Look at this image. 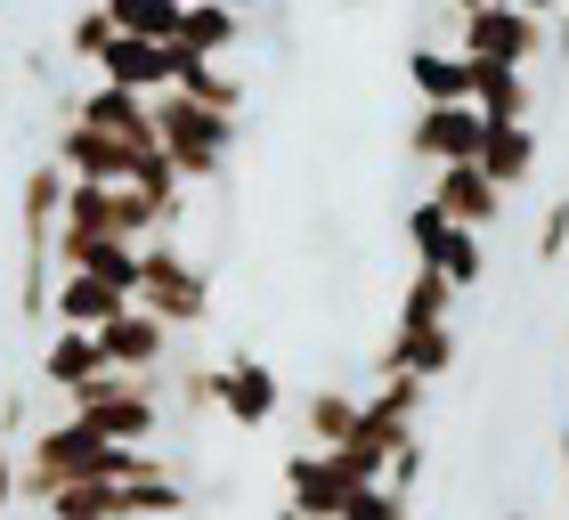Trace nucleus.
I'll use <instances>...</instances> for the list:
<instances>
[{
    "mask_svg": "<svg viewBox=\"0 0 569 520\" xmlns=\"http://www.w3.org/2000/svg\"><path fill=\"white\" fill-rule=\"evenodd\" d=\"M358 423H367V390L350 382L301 390V448H342V439H358Z\"/></svg>",
    "mask_w": 569,
    "mask_h": 520,
    "instance_id": "obj_16",
    "label": "nucleus"
},
{
    "mask_svg": "<svg viewBox=\"0 0 569 520\" xmlns=\"http://www.w3.org/2000/svg\"><path fill=\"white\" fill-rule=\"evenodd\" d=\"M407 252H416L423 269H439L456 293H480V284H488V237L463 228V220H448L431 196L407 203Z\"/></svg>",
    "mask_w": 569,
    "mask_h": 520,
    "instance_id": "obj_3",
    "label": "nucleus"
},
{
    "mask_svg": "<svg viewBox=\"0 0 569 520\" xmlns=\"http://www.w3.org/2000/svg\"><path fill=\"white\" fill-rule=\"evenodd\" d=\"M58 220H66V163L41 154V163H24V179H17V237H24V252H58Z\"/></svg>",
    "mask_w": 569,
    "mask_h": 520,
    "instance_id": "obj_8",
    "label": "nucleus"
},
{
    "mask_svg": "<svg viewBox=\"0 0 569 520\" xmlns=\"http://www.w3.org/2000/svg\"><path fill=\"white\" fill-rule=\"evenodd\" d=\"M553 456H561V497H569V431L553 439Z\"/></svg>",
    "mask_w": 569,
    "mask_h": 520,
    "instance_id": "obj_30",
    "label": "nucleus"
},
{
    "mask_svg": "<svg viewBox=\"0 0 569 520\" xmlns=\"http://www.w3.org/2000/svg\"><path fill=\"white\" fill-rule=\"evenodd\" d=\"M220 414L237 431H269L284 414V382L269 358H220Z\"/></svg>",
    "mask_w": 569,
    "mask_h": 520,
    "instance_id": "obj_7",
    "label": "nucleus"
},
{
    "mask_svg": "<svg viewBox=\"0 0 569 520\" xmlns=\"http://www.w3.org/2000/svg\"><path fill=\"white\" fill-rule=\"evenodd\" d=\"M114 17V33H139V41H179V17L188 0H98Z\"/></svg>",
    "mask_w": 569,
    "mask_h": 520,
    "instance_id": "obj_23",
    "label": "nucleus"
},
{
    "mask_svg": "<svg viewBox=\"0 0 569 520\" xmlns=\"http://www.w3.org/2000/svg\"><path fill=\"white\" fill-rule=\"evenodd\" d=\"M553 73H569V9L553 17Z\"/></svg>",
    "mask_w": 569,
    "mask_h": 520,
    "instance_id": "obj_28",
    "label": "nucleus"
},
{
    "mask_svg": "<svg viewBox=\"0 0 569 520\" xmlns=\"http://www.w3.org/2000/svg\"><path fill=\"white\" fill-rule=\"evenodd\" d=\"M122 309H131V293L107 277H90V269H58V293H49V326H114Z\"/></svg>",
    "mask_w": 569,
    "mask_h": 520,
    "instance_id": "obj_15",
    "label": "nucleus"
},
{
    "mask_svg": "<svg viewBox=\"0 0 569 520\" xmlns=\"http://www.w3.org/2000/svg\"><path fill=\"white\" fill-rule=\"evenodd\" d=\"M423 196H431L448 220L480 228V237H488V228H497V220L512 212V196H505V188H497V179H488L480 163H448V171H431V188H423Z\"/></svg>",
    "mask_w": 569,
    "mask_h": 520,
    "instance_id": "obj_11",
    "label": "nucleus"
},
{
    "mask_svg": "<svg viewBox=\"0 0 569 520\" xmlns=\"http://www.w3.org/2000/svg\"><path fill=\"white\" fill-rule=\"evenodd\" d=\"M480 139H488L480 107H416L407 114V163H423V171L480 163Z\"/></svg>",
    "mask_w": 569,
    "mask_h": 520,
    "instance_id": "obj_5",
    "label": "nucleus"
},
{
    "mask_svg": "<svg viewBox=\"0 0 569 520\" xmlns=\"http://www.w3.org/2000/svg\"><path fill=\"white\" fill-rule=\"evenodd\" d=\"M131 301L147 309V318H163L171 333H196L203 318H212V269H203V260L179 244V237H154Z\"/></svg>",
    "mask_w": 569,
    "mask_h": 520,
    "instance_id": "obj_2",
    "label": "nucleus"
},
{
    "mask_svg": "<svg viewBox=\"0 0 569 520\" xmlns=\"http://www.w3.org/2000/svg\"><path fill=\"white\" fill-rule=\"evenodd\" d=\"M98 342H107V367L114 374H171V342H179V333L131 301L114 326H98Z\"/></svg>",
    "mask_w": 569,
    "mask_h": 520,
    "instance_id": "obj_10",
    "label": "nucleus"
},
{
    "mask_svg": "<svg viewBox=\"0 0 569 520\" xmlns=\"http://www.w3.org/2000/svg\"><path fill=\"white\" fill-rule=\"evenodd\" d=\"M17 488H24V480H17V439L0 431V520H9V504H17Z\"/></svg>",
    "mask_w": 569,
    "mask_h": 520,
    "instance_id": "obj_27",
    "label": "nucleus"
},
{
    "mask_svg": "<svg viewBox=\"0 0 569 520\" xmlns=\"http://www.w3.org/2000/svg\"><path fill=\"white\" fill-rule=\"evenodd\" d=\"M456 326H391V342H382V358L375 367L391 374V367H407V374H423V382H448L456 374Z\"/></svg>",
    "mask_w": 569,
    "mask_h": 520,
    "instance_id": "obj_17",
    "label": "nucleus"
},
{
    "mask_svg": "<svg viewBox=\"0 0 569 520\" xmlns=\"http://www.w3.org/2000/svg\"><path fill=\"white\" fill-rule=\"evenodd\" d=\"M448 9H456V17H463V9H497V0H448Z\"/></svg>",
    "mask_w": 569,
    "mask_h": 520,
    "instance_id": "obj_32",
    "label": "nucleus"
},
{
    "mask_svg": "<svg viewBox=\"0 0 569 520\" xmlns=\"http://www.w3.org/2000/svg\"><path fill=\"white\" fill-rule=\"evenodd\" d=\"M529 260L537 269H561L569 260V196H546V220H537V237H529Z\"/></svg>",
    "mask_w": 569,
    "mask_h": 520,
    "instance_id": "obj_25",
    "label": "nucleus"
},
{
    "mask_svg": "<svg viewBox=\"0 0 569 520\" xmlns=\"http://www.w3.org/2000/svg\"><path fill=\"white\" fill-rule=\"evenodd\" d=\"M107 374V342H98L90 326H49V342H41V382L58 390H82V382H98Z\"/></svg>",
    "mask_w": 569,
    "mask_h": 520,
    "instance_id": "obj_18",
    "label": "nucleus"
},
{
    "mask_svg": "<svg viewBox=\"0 0 569 520\" xmlns=\"http://www.w3.org/2000/svg\"><path fill=\"white\" fill-rule=\"evenodd\" d=\"M350 497H367V488H350V472H342L326 448L284 456V504H293V512H309V520H342Z\"/></svg>",
    "mask_w": 569,
    "mask_h": 520,
    "instance_id": "obj_9",
    "label": "nucleus"
},
{
    "mask_svg": "<svg viewBox=\"0 0 569 520\" xmlns=\"http://www.w3.org/2000/svg\"><path fill=\"white\" fill-rule=\"evenodd\" d=\"M497 520H529V512H521V504H512V512H497Z\"/></svg>",
    "mask_w": 569,
    "mask_h": 520,
    "instance_id": "obj_33",
    "label": "nucleus"
},
{
    "mask_svg": "<svg viewBox=\"0 0 569 520\" xmlns=\"http://www.w3.org/2000/svg\"><path fill=\"white\" fill-rule=\"evenodd\" d=\"M49 154L66 163V179H139V163L154 147H131V139H114V130H90V122H58L49 130Z\"/></svg>",
    "mask_w": 569,
    "mask_h": 520,
    "instance_id": "obj_6",
    "label": "nucleus"
},
{
    "mask_svg": "<svg viewBox=\"0 0 569 520\" xmlns=\"http://www.w3.org/2000/svg\"><path fill=\"white\" fill-rule=\"evenodd\" d=\"M237 114L220 107H196V98L163 90L154 98V147L171 154V171L188 179V188H212V179H228V163H237Z\"/></svg>",
    "mask_w": 569,
    "mask_h": 520,
    "instance_id": "obj_1",
    "label": "nucleus"
},
{
    "mask_svg": "<svg viewBox=\"0 0 569 520\" xmlns=\"http://www.w3.org/2000/svg\"><path fill=\"white\" fill-rule=\"evenodd\" d=\"M407 90L416 107H472V58L448 41H407Z\"/></svg>",
    "mask_w": 569,
    "mask_h": 520,
    "instance_id": "obj_12",
    "label": "nucleus"
},
{
    "mask_svg": "<svg viewBox=\"0 0 569 520\" xmlns=\"http://www.w3.org/2000/svg\"><path fill=\"white\" fill-rule=\"evenodd\" d=\"M456 49L463 58H497V66H537V58H553V17H529V9H512V0L463 9L456 17Z\"/></svg>",
    "mask_w": 569,
    "mask_h": 520,
    "instance_id": "obj_4",
    "label": "nucleus"
},
{
    "mask_svg": "<svg viewBox=\"0 0 569 520\" xmlns=\"http://www.w3.org/2000/svg\"><path fill=\"white\" fill-rule=\"evenodd\" d=\"M171 90H179V98H196V107H220V114H237V107H244V82H237V73H228L220 58H196V49H179Z\"/></svg>",
    "mask_w": 569,
    "mask_h": 520,
    "instance_id": "obj_22",
    "label": "nucleus"
},
{
    "mask_svg": "<svg viewBox=\"0 0 569 520\" xmlns=\"http://www.w3.org/2000/svg\"><path fill=\"white\" fill-rule=\"evenodd\" d=\"M537 163H546V139H537L529 122H488V139H480V171L497 179L505 196H521L529 179H537Z\"/></svg>",
    "mask_w": 569,
    "mask_h": 520,
    "instance_id": "obj_19",
    "label": "nucleus"
},
{
    "mask_svg": "<svg viewBox=\"0 0 569 520\" xmlns=\"http://www.w3.org/2000/svg\"><path fill=\"white\" fill-rule=\"evenodd\" d=\"M107 41H114V17L98 9V0H82V9L66 17V33H58V49L73 66H98V58H107Z\"/></svg>",
    "mask_w": 569,
    "mask_h": 520,
    "instance_id": "obj_24",
    "label": "nucleus"
},
{
    "mask_svg": "<svg viewBox=\"0 0 569 520\" xmlns=\"http://www.w3.org/2000/svg\"><path fill=\"white\" fill-rule=\"evenodd\" d=\"M333 9H367V0H333Z\"/></svg>",
    "mask_w": 569,
    "mask_h": 520,
    "instance_id": "obj_34",
    "label": "nucleus"
},
{
    "mask_svg": "<svg viewBox=\"0 0 569 520\" xmlns=\"http://www.w3.org/2000/svg\"><path fill=\"white\" fill-rule=\"evenodd\" d=\"M472 107H480L488 122H529V114H537V73H529V66L472 58Z\"/></svg>",
    "mask_w": 569,
    "mask_h": 520,
    "instance_id": "obj_20",
    "label": "nucleus"
},
{
    "mask_svg": "<svg viewBox=\"0 0 569 520\" xmlns=\"http://www.w3.org/2000/svg\"><path fill=\"white\" fill-rule=\"evenodd\" d=\"M66 122H90V130H114V139H131V147H154V98L147 90L90 82V90H73V114Z\"/></svg>",
    "mask_w": 569,
    "mask_h": 520,
    "instance_id": "obj_14",
    "label": "nucleus"
},
{
    "mask_svg": "<svg viewBox=\"0 0 569 520\" xmlns=\"http://www.w3.org/2000/svg\"><path fill=\"white\" fill-rule=\"evenodd\" d=\"M171 73H179V41L114 33V41H107V58H98V82H114V90H147V98H163V90H171Z\"/></svg>",
    "mask_w": 569,
    "mask_h": 520,
    "instance_id": "obj_13",
    "label": "nucleus"
},
{
    "mask_svg": "<svg viewBox=\"0 0 569 520\" xmlns=\"http://www.w3.org/2000/svg\"><path fill=\"white\" fill-rule=\"evenodd\" d=\"M342 520H407V497L399 488H367V497H350Z\"/></svg>",
    "mask_w": 569,
    "mask_h": 520,
    "instance_id": "obj_26",
    "label": "nucleus"
},
{
    "mask_svg": "<svg viewBox=\"0 0 569 520\" xmlns=\"http://www.w3.org/2000/svg\"><path fill=\"white\" fill-rule=\"evenodd\" d=\"M244 9H228V0H188V17H179V49H196V58H228V49L244 41Z\"/></svg>",
    "mask_w": 569,
    "mask_h": 520,
    "instance_id": "obj_21",
    "label": "nucleus"
},
{
    "mask_svg": "<svg viewBox=\"0 0 569 520\" xmlns=\"http://www.w3.org/2000/svg\"><path fill=\"white\" fill-rule=\"evenodd\" d=\"M228 9H244V17H269V9H277V0H228Z\"/></svg>",
    "mask_w": 569,
    "mask_h": 520,
    "instance_id": "obj_31",
    "label": "nucleus"
},
{
    "mask_svg": "<svg viewBox=\"0 0 569 520\" xmlns=\"http://www.w3.org/2000/svg\"><path fill=\"white\" fill-rule=\"evenodd\" d=\"M512 9H529V17H561L569 0H512Z\"/></svg>",
    "mask_w": 569,
    "mask_h": 520,
    "instance_id": "obj_29",
    "label": "nucleus"
}]
</instances>
